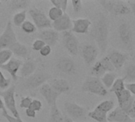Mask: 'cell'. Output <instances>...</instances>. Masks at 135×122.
I'll return each mask as SVG.
<instances>
[{"label":"cell","mask_w":135,"mask_h":122,"mask_svg":"<svg viewBox=\"0 0 135 122\" xmlns=\"http://www.w3.org/2000/svg\"><path fill=\"white\" fill-rule=\"evenodd\" d=\"M107 57L110 59L112 65L114 66V69L120 70L126 64L129 55L127 53H125L118 50H114L108 54Z\"/></svg>","instance_id":"cell-17"},{"label":"cell","mask_w":135,"mask_h":122,"mask_svg":"<svg viewBox=\"0 0 135 122\" xmlns=\"http://www.w3.org/2000/svg\"><path fill=\"white\" fill-rule=\"evenodd\" d=\"M10 85H11V79L6 78L3 73L2 72V71L0 70V89H3L5 90L10 87Z\"/></svg>","instance_id":"cell-37"},{"label":"cell","mask_w":135,"mask_h":122,"mask_svg":"<svg viewBox=\"0 0 135 122\" xmlns=\"http://www.w3.org/2000/svg\"><path fill=\"white\" fill-rule=\"evenodd\" d=\"M29 14L37 29L42 30L52 28V22L49 19L45 13L37 7L32 6L29 10Z\"/></svg>","instance_id":"cell-7"},{"label":"cell","mask_w":135,"mask_h":122,"mask_svg":"<svg viewBox=\"0 0 135 122\" xmlns=\"http://www.w3.org/2000/svg\"><path fill=\"white\" fill-rule=\"evenodd\" d=\"M39 52H40V54H41V56L46 57V56H48V55H49L51 54V52H52V47H50V46L45 44V45L41 49V51H40Z\"/></svg>","instance_id":"cell-43"},{"label":"cell","mask_w":135,"mask_h":122,"mask_svg":"<svg viewBox=\"0 0 135 122\" xmlns=\"http://www.w3.org/2000/svg\"><path fill=\"white\" fill-rule=\"evenodd\" d=\"M2 115H3V117H5V118L7 119V120L8 122H24V121L22 120V118L17 119V118L13 117L11 115H10V114L7 113V109H4L2 110Z\"/></svg>","instance_id":"cell-41"},{"label":"cell","mask_w":135,"mask_h":122,"mask_svg":"<svg viewBox=\"0 0 135 122\" xmlns=\"http://www.w3.org/2000/svg\"><path fill=\"white\" fill-rule=\"evenodd\" d=\"M42 106H43L42 103H41V101L40 100H38V99H33L30 108L37 113V112H39V111H41L42 109Z\"/></svg>","instance_id":"cell-40"},{"label":"cell","mask_w":135,"mask_h":122,"mask_svg":"<svg viewBox=\"0 0 135 122\" xmlns=\"http://www.w3.org/2000/svg\"><path fill=\"white\" fill-rule=\"evenodd\" d=\"M125 88L127 90L133 97H135V83H126Z\"/></svg>","instance_id":"cell-44"},{"label":"cell","mask_w":135,"mask_h":122,"mask_svg":"<svg viewBox=\"0 0 135 122\" xmlns=\"http://www.w3.org/2000/svg\"><path fill=\"white\" fill-rule=\"evenodd\" d=\"M1 97L3 98L5 107L7 110L8 109L11 113L12 114L11 116L15 118L20 119V113L18 110L17 105H16V100H15V86L12 85L10 86L9 88L7 90H3L0 94Z\"/></svg>","instance_id":"cell-5"},{"label":"cell","mask_w":135,"mask_h":122,"mask_svg":"<svg viewBox=\"0 0 135 122\" xmlns=\"http://www.w3.org/2000/svg\"><path fill=\"white\" fill-rule=\"evenodd\" d=\"M115 71L114 66L110 63L107 56L103 57L92 65L91 69V76L101 78L107 72H114Z\"/></svg>","instance_id":"cell-8"},{"label":"cell","mask_w":135,"mask_h":122,"mask_svg":"<svg viewBox=\"0 0 135 122\" xmlns=\"http://www.w3.org/2000/svg\"><path fill=\"white\" fill-rule=\"evenodd\" d=\"M30 4L31 1L30 0H11L7 2L8 8L11 12L16 11H26Z\"/></svg>","instance_id":"cell-24"},{"label":"cell","mask_w":135,"mask_h":122,"mask_svg":"<svg viewBox=\"0 0 135 122\" xmlns=\"http://www.w3.org/2000/svg\"><path fill=\"white\" fill-rule=\"evenodd\" d=\"M133 61L135 62V52H134V54H133Z\"/></svg>","instance_id":"cell-50"},{"label":"cell","mask_w":135,"mask_h":122,"mask_svg":"<svg viewBox=\"0 0 135 122\" xmlns=\"http://www.w3.org/2000/svg\"><path fill=\"white\" fill-rule=\"evenodd\" d=\"M37 36L38 39L43 40L45 44L50 47L55 46L59 40V33H57L52 28L40 30Z\"/></svg>","instance_id":"cell-18"},{"label":"cell","mask_w":135,"mask_h":122,"mask_svg":"<svg viewBox=\"0 0 135 122\" xmlns=\"http://www.w3.org/2000/svg\"><path fill=\"white\" fill-rule=\"evenodd\" d=\"M91 37L96 42L98 48L103 53L108 47L109 38V22L103 14H99L90 29Z\"/></svg>","instance_id":"cell-1"},{"label":"cell","mask_w":135,"mask_h":122,"mask_svg":"<svg viewBox=\"0 0 135 122\" xmlns=\"http://www.w3.org/2000/svg\"><path fill=\"white\" fill-rule=\"evenodd\" d=\"M66 115L75 122H83L88 116L87 109L73 101H66L64 104Z\"/></svg>","instance_id":"cell-6"},{"label":"cell","mask_w":135,"mask_h":122,"mask_svg":"<svg viewBox=\"0 0 135 122\" xmlns=\"http://www.w3.org/2000/svg\"><path fill=\"white\" fill-rule=\"evenodd\" d=\"M56 69L63 74L72 75L76 72L75 61L69 56H60L56 63Z\"/></svg>","instance_id":"cell-12"},{"label":"cell","mask_w":135,"mask_h":122,"mask_svg":"<svg viewBox=\"0 0 135 122\" xmlns=\"http://www.w3.org/2000/svg\"><path fill=\"white\" fill-rule=\"evenodd\" d=\"M114 94H115V96L117 98L118 106H121L122 105L126 103L127 101H129L133 97V95L126 89L124 90H122V91H119V92H116V93H114Z\"/></svg>","instance_id":"cell-29"},{"label":"cell","mask_w":135,"mask_h":122,"mask_svg":"<svg viewBox=\"0 0 135 122\" xmlns=\"http://www.w3.org/2000/svg\"><path fill=\"white\" fill-rule=\"evenodd\" d=\"M1 3H1V2H0V5H1Z\"/></svg>","instance_id":"cell-52"},{"label":"cell","mask_w":135,"mask_h":122,"mask_svg":"<svg viewBox=\"0 0 135 122\" xmlns=\"http://www.w3.org/2000/svg\"><path fill=\"white\" fill-rule=\"evenodd\" d=\"M99 3L109 14L114 16H124L131 13L130 8L126 2L120 0H103Z\"/></svg>","instance_id":"cell-2"},{"label":"cell","mask_w":135,"mask_h":122,"mask_svg":"<svg viewBox=\"0 0 135 122\" xmlns=\"http://www.w3.org/2000/svg\"><path fill=\"white\" fill-rule=\"evenodd\" d=\"M50 3L53 7L60 9L64 13L66 12L68 8V4H69V1L68 0H50Z\"/></svg>","instance_id":"cell-36"},{"label":"cell","mask_w":135,"mask_h":122,"mask_svg":"<svg viewBox=\"0 0 135 122\" xmlns=\"http://www.w3.org/2000/svg\"><path fill=\"white\" fill-rule=\"evenodd\" d=\"M37 68V63L34 59H27L24 63H22L20 68V75L22 79H26L32 75Z\"/></svg>","instance_id":"cell-22"},{"label":"cell","mask_w":135,"mask_h":122,"mask_svg":"<svg viewBox=\"0 0 135 122\" xmlns=\"http://www.w3.org/2000/svg\"><path fill=\"white\" fill-rule=\"evenodd\" d=\"M26 21V11H22L17 12L12 20V24L17 27L22 26V25Z\"/></svg>","instance_id":"cell-31"},{"label":"cell","mask_w":135,"mask_h":122,"mask_svg":"<svg viewBox=\"0 0 135 122\" xmlns=\"http://www.w3.org/2000/svg\"><path fill=\"white\" fill-rule=\"evenodd\" d=\"M17 36L14 30L13 24L11 21L7 23V26L0 35V51L3 49H9V48L17 42Z\"/></svg>","instance_id":"cell-9"},{"label":"cell","mask_w":135,"mask_h":122,"mask_svg":"<svg viewBox=\"0 0 135 122\" xmlns=\"http://www.w3.org/2000/svg\"><path fill=\"white\" fill-rule=\"evenodd\" d=\"M92 22L88 18H77L73 20L72 32L79 34H86L89 32Z\"/></svg>","instance_id":"cell-20"},{"label":"cell","mask_w":135,"mask_h":122,"mask_svg":"<svg viewBox=\"0 0 135 122\" xmlns=\"http://www.w3.org/2000/svg\"><path fill=\"white\" fill-rule=\"evenodd\" d=\"M71 3H72V7H73V10L75 14H78L82 11L83 3H82V1H80V0H73Z\"/></svg>","instance_id":"cell-39"},{"label":"cell","mask_w":135,"mask_h":122,"mask_svg":"<svg viewBox=\"0 0 135 122\" xmlns=\"http://www.w3.org/2000/svg\"><path fill=\"white\" fill-rule=\"evenodd\" d=\"M125 84H126V82H125V79L123 78H117L109 90L110 92H113V93H116V92L124 90L126 89Z\"/></svg>","instance_id":"cell-32"},{"label":"cell","mask_w":135,"mask_h":122,"mask_svg":"<svg viewBox=\"0 0 135 122\" xmlns=\"http://www.w3.org/2000/svg\"><path fill=\"white\" fill-rule=\"evenodd\" d=\"M107 122H133V120L118 106L107 114Z\"/></svg>","instance_id":"cell-19"},{"label":"cell","mask_w":135,"mask_h":122,"mask_svg":"<svg viewBox=\"0 0 135 122\" xmlns=\"http://www.w3.org/2000/svg\"><path fill=\"white\" fill-rule=\"evenodd\" d=\"M50 87L60 95L64 93H68L71 90V85L64 79H52L50 80L49 83Z\"/></svg>","instance_id":"cell-21"},{"label":"cell","mask_w":135,"mask_h":122,"mask_svg":"<svg viewBox=\"0 0 135 122\" xmlns=\"http://www.w3.org/2000/svg\"><path fill=\"white\" fill-rule=\"evenodd\" d=\"M116 79H117V75L114 72H107L100 78V80L103 85L105 87V88L108 90L110 89Z\"/></svg>","instance_id":"cell-27"},{"label":"cell","mask_w":135,"mask_h":122,"mask_svg":"<svg viewBox=\"0 0 135 122\" xmlns=\"http://www.w3.org/2000/svg\"><path fill=\"white\" fill-rule=\"evenodd\" d=\"M48 122H64V114L60 112L56 105L51 107Z\"/></svg>","instance_id":"cell-26"},{"label":"cell","mask_w":135,"mask_h":122,"mask_svg":"<svg viewBox=\"0 0 135 122\" xmlns=\"http://www.w3.org/2000/svg\"><path fill=\"white\" fill-rule=\"evenodd\" d=\"M51 78L52 75L45 71H36L32 75L24 79L22 83V87L27 90H35L40 88L43 84L46 83V82L51 79Z\"/></svg>","instance_id":"cell-3"},{"label":"cell","mask_w":135,"mask_h":122,"mask_svg":"<svg viewBox=\"0 0 135 122\" xmlns=\"http://www.w3.org/2000/svg\"><path fill=\"white\" fill-rule=\"evenodd\" d=\"M81 55L87 66L93 65L99 55V48L95 44H86L81 48Z\"/></svg>","instance_id":"cell-13"},{"label":"cell","mask_w":135,"mask_h":122,"mask_svg":"<svg viewBox=\"0 0 135 122\" xmlns=\"http://www.w3.org/2000/svg\"><path fill=\"white\" fill-rule=\"evenodd\" d=\"M4 109H6V107H5V105H4V102H3V100L2 97L0 96V109L3 110Z\"/></svg>","instance_id":"cell-48"},{"label":"cell","mask_w":135,"mask_h":122,"mask_svg":"<svg viewBox=\"0 0 135 122\" xmlns=\"http://www.w3.org/2000/svg\"><path fill=\"white\" fill-rule=\"evenodd\" d=\"M83 122H84V121H83Z\"/></svg>","instance_id":"cell-53"},{"label":"cell","mask_w":135,"mask_h":122,"mask_svg":"<svg viewBox=\"0 0 135 122\" xmlns=\"http://www.w3.org/2000/svg\"><path fill=\"white\" fill-rule=\"evenodd\" d=\"M64 122H75L71 118H69V116H68L67 115H64Z\"/></svg>","instance_id":"cell-49"},{"label":"cell","mask_w":135,"mask_h":122,"mask_svg":"<svg viewBox=\"0 0 135 122\" xmlns=\"http://www.w3.org/2000/svg\"><path fill=\"white\" fill-rule=\"evenodd\" d=\"M32 101H33V98L31 97H30V96L22 97L21 101H20V103H19L20 107L22 109H26L30 108Z\"/></svg>","instance_id":"cell-38"},{"label":"cell","mask_w":135,"mask_h":122,"mask_svg":"<svg viewBox=\"0 0 135 122\" xmlns=\"http://www.w3.org/2000/svg\"><path fill=\"white\" fill-rule=\"evenodd\" d=\"M39 92L41 95L44 98V99L47 101L48 105L52 107L53 105H56V101L60 96L59 94H57L49 83L43 84L39 88Z\"/></svg>","instance_id":"cell-15"},{"label":"cell","mask_w":135,"mask_h":122,"mask_svg":"<svg viewBox=\"0 0 135 122\" xmlns=\"http://www.w3.org/2000/svg\"><path fill=\"white\" fill-rule=\"evenodd\" d=\"M81 90L101 97H105L108 94V90L103 85L100 79L94 76H88L84 80L81 87Z\"/></svg>","instance_id":"cell-4"},{"label":"cell","mask_w":135,"mask_h":122,"mask_svg":"<svg viewBox=\"0 0 135 122\" xmlns=\"http://www.w3.org/2000/svg\"><path fill=\"white\" fill-rule=\"evenodd\" d=\"M52 27L57 33L71 31L73 28V20L67 13H64L59 19L52 23Z\"/></svg>","instance_id":"cell-14"},{"label":"cell","mask_w":135,"mask_h":122,"mask_svg":"<svg viewBox=\"0 0 135 122\" xmlns=\"http://www.w3.org/2000/svg\"><path fill=\"white\" fill-rule=\"evenodd\" d=\"M22 30L26 33V34H32L34 33L37 30L36 26H34V24L31 22V21H28L26 20L21 26Z\"/></svg>","instance_id":"cell-35"},{"label":"cell","mask_w":135,"mask_h":122,"mask_svg":"<svg viewBox=\"0 0 135 122\" xmlns=\"http://www.w3.org/2000/svg\"><path fill=\"white\" fill-rule=\"evenodd\" d=\"M64 12L59 9V8H56L55 7H51L49 10V12H48V18L51 21V22H55L56 20L59 19L62 15H63Z\"/></svg>","instance_id":"cell-33"},{"label":"cell","mask_w":135,"mask_h":122,"mask_svg":"<svg viewBox=\"0 0 135 122\" xmlns=\"http://www.w3.org/2000/svg\"><path fill=\"white\" fill-rule=\"evenodd\" d=\"M133 122H135V119H133Z\"/></svg>","instance_id":"cell-51"},{"label":"cell","mask_w":135,"mask_h":122,"mask_svg":"<svg viewBox=\"0 0 135 122\" xmlns=\"http://www.w3.org/2000/svg\"><path fill=\"white\" fill-rule=\"evenodd\" d=\"M62 43L64 48L73 55H76L80 50V42L72 31L62 33Z\"/></svg>","instance_id":"cell-10"},{"label":"cell","mask_w":135,"mask_h":122,"mask_svg":"<svg viewBox=\"0 0 135 122\" xmlns=\"http://www.w3.org/2000/svg\"><path fill=\"white\" fill-rule=\"evenodd\" d=\"M9 49L11 51L13 55L17 57L23 58V59H30V50L26 45L18 41L15 42L13 45H11Z\"/></svg>","instance_id":"cell-23"},{"label":"cell","mask_w":135,"mask_h":122,"mask_svg":"<svg viewBox=\"0 0 135 122\" xmlns=\"http://www.w3.org/2000/svg\"><path fill=\"white\" fill-rule=\"evenodd\" d=\"M118 32L120 41L124 48L128 51H131L133 49V33L129 24L126 22L121 23Z\"/></svg>","instance_id":"cell-11"},{"label":"cell","mask_w":135,"mask_h":122,"mask_svg":"<svg viewBox=\"0 0 135 122\" xmlns=\"http://www.w3.org/2000/svg\"><path fill=\"white\" fill-rule=\"evenodd\" d=\"M45 45V43L40 40V39H37L35 40L33 42V44H32V49L33 51H36V52H40L41 49Z\"/></svg>","instance_id":"cell-42"},{"label":"cell","mask_w":135,"mask_h":122,"mask_svg":"<svg viewBox=\"0 0 135 122\" xmlns=\"http://www.w3.org/2000/svg\"><path fill=\"white\" fill-rule=\"evenodd\" d=\"M22 60H20V59L12 57L6 64L0 67V68L8 72L14 81H17L18 72H19L22 67Z\"/></svg>","instance_id":"cell-16"},{"label":"cell","mask_w":135,"mask_h":122,"mask_svg":"<svg viewBox=\"0 0 135 122\" xmlns=\"http://www.w3.org/2000/svg\"><path fill=\"white\" fill-rule=\"evenodd\" d=\"M114 106H115V104L113 100H105V101H101L96 106V108L108 114L110 112H111L114 109Z\"/></svg>","instance_id":"cell-30"},{"label":"cell","mask_w":135,"mask_h":122,"mask_svg":"<svg viewBox=\"0 0 135 122\" xmlns=\"http://www.w3.org/2000/svg\"><path fill=\"white\" fill-rule=\"evenodd\" d=\"M13 57V53L10 49H3L0 51V67L6 64Z\"/></svg>","instance_id":"cell-34"},{"label":"cell","mask_w":135,"mask_h":122,"mask_svg":"<svg viewBox=\"0 0 135 122\" xmlns=\"http://www.w3.org/2000/svg\"><path fill=\"white\" fill-rule=\"evenodd\" d=\"M123 79H125V82L135 83V64H129L126 67Z\"/></svg>","instance_id":"cell-28"},{"label":"cell","mask_w":135,"mask_h":122,"mask_svg":"<svg viewBox=\"0 0 135 122\" xmlns=\"http://www.w3.org/2000/svg\"><path fill=\"white\" fill-rule=\"evenodd\" d=\"M130 8V11L131 12L133 13V17H134V19H135V0H131V1H127L126 2Z\"/></svg>","instance_id":"cell-47"},{"label":"cell","mask_w":135,"mask_h":122,"mask_svg":"<svg viewBox=\"0 0 135 122\" xmlns=\"http://www.w3.org/2000/svg\"><path fill=\"white\" fill-rule=\"evenodd\" d=\"M127 114H128L133 120L135 119V101H134V102L133 103V105H132L131 108L129 109V110L128 111Z\"/></svg>","instance_id":"cell-46"},{"label":"cell","mask_w":135,"mask_h":122,"mask_svg":"<svg viewBox=\"0 0 135 122\" xmlns=\"http://www.w3.org/2000/svg\"><path fill=\"white\" fill-rule=\"evenodd\" d=\"M25 113H26V115L28 117H30V118H35V117H36V113H36L35 111H33V109H31L30 108H28V109H26Z\"/></svg>","instance_id":"cell-45"},{"label":"cell","mask_w":135,"mask_h":122,"mask_svg":"<svg viewBox=\"0 0 135 122\" xmlns=\"http://www.w3.org/2000/svg\"><path fill=\"white\" fill-rule=\"evenodd\" d=\"M88 116L97 122H107V113L99 110L96 107L88 113Z\"/></svg>","instance_id":"cell-25"}]
</instances>
